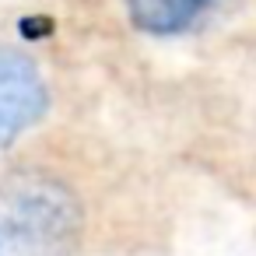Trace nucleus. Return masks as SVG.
<instances>
[{"instance_id":"f257e3e1","label":"nucleus","mask_w":256,"mask_h":256,"mask_svg":"<svg viewBox=\"0 0 256 256\" xmlns=\"http://www.w3.org/2000/svg\"><path fill=\"white\" fill-rule=\"evenodd\" d=\"M88 232V204L50 165H18L0 182V242L22 256H74Z\"/></svg>"},{"instance_id":"f03ea898","label":"nucleus","mask_w":256,"mask_h":256,"mask_svg":"<svg viewBox=\"0 0 256 256\" xmlns=\"http://www.w3.org/2000/svg\"><path fill=\"white\" fill-rule=\"evenodd\" d=\"M50 109V84L32 56L0 42V148L18 144Z\"/></svg>"},{"instance_id":"7ed1b4c3","label":"nucleus","mask_w":256,"mask_h":256,"mask_svg":"<svg viewBox=\"0 0 256 256\" xmlns=\"http://www.w3.org/2000/svg\"><path fill=\"white\" fill-rule=\"evenodd\" d=\"M228 0H123V11L137 32L179 39L210 22Z\"/></svg>"}]
</instances>
